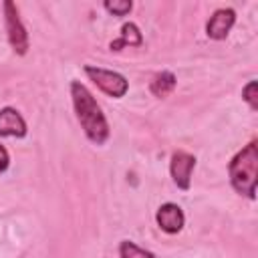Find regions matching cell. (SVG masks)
<instances>
[{"mask_svg":"<svg viewBox=\"0 0 258 258\" xmlns=\"http://www.w3.org/2000/svg\"><path fill=\"white\" fill-rule=\"evenodd\" d=\"M71 99H73L77 119L85 131L87 139L95 145H105L111 135V129H109L107 117L103 115L93 93L81 81H71Z\"/></svg>","mask_w":258,"mask_h":258,"instance_id":"6da1fadb","label":"cell"},{"mask_svg":"<svg viewBox=\"0 0 258 258\" xmlns=\"http://www.w3.org/2000/svg\"><path fill=\"white\" fill-rule=\"evenodd\" d=\"M228 173L236 194L248 200H256V181H258V141L256 139L244 145L230 159Z\"/></svg>","mask_w":258,"mask_h":258,"instance_id":"7a4b0ae2","label":"cell"},{"mask_svg":"<svg viewBox=\"0 0 258 258\" xmlns=\"http://www.w3.org/2000/svg\"><path fill=\"white\" fill-rule=\"evenodd\" d=\"M2 8H4V26H6L8 42H10L12 50L18 56H24L28 52V32H26V26L22 24V20H20L18 6L14 2L6 0L2 4Z\"/></svg>","mask_w":258,"mask_h":258,"instance_id":"3957f363","label":"cell"},{"mask_svg":"<svg viewBox=\"0 0 258 258\" xmlns=\"http://www.w3.org/2000/svg\"><path fill=\"white\" fill-rule=\"evenodd\" d=\"M85 75L109 97L113 99H121L125 97V93L129 91V83L121 73L103 69V67H95V64H85Z\"/></svg>","mask_w":258,"mask_h":258,"instance_id":"277c9868","label":"cell"},{"mask_svg":"<svg viewBox=\"0 0 258 258\" xmlns=\"http://www.w3.org/2000/svg\"><path fill=\"white\" fill-rule=\"evenodd\" d=\"M196 167V157L183 149H175L171 153V159H169V173H171V179L173 183L181 189V191H187L189 185H191V171Z\"/></svg>","mask_w":258,"mask_h":258,"instance_id":"5b68a950","label":"cell"},{"mask_svg":"<svg viewBox=\"0 0 258 258\" xmlns=\"http://www.w3.org/2000/svg\"><path fill=\"white\" fill-rule=\"evenodd\" d=\"M236 22L234 8H218L206 22V34L212 40H224Z\"/></svg>","mask_w":258,"mask_h":258,"instance_id":"8992f818","label":"cell"},{"mask_svg":"<svg viewBox=\"0 0 258 258\" xmlns=\"http://www.w3.org/2000/svg\"><path fill=\"white\" fill-rule=\"evenodd\" d=\"M155 222L159 226L161 232L165 234H177L181 232L183 224H185V216H183V210L173 204V202H167V204H161L155 212Z\"/></svg>","mask_w":258,"mask_h":258,"instance_id":"52a82bcc","label":"cell"},{"mask_svg":"<svg viewBox=\"0 0 258 258\" xmlns=\"http://www.w3.org/2000/svg\"><path fill=\"white\" fill-rule=\"evenodd\" d=\"M28 133L24 117L14 107L0 109V137H24Z\"/></svg>","mask_w":258,"mask_h":258,"instance_id":"ba28073f","label":"cell"},{"mask_svg":"<svg viewBox=\"0 0 258 258\" xmlns=\"http://www.w3.org/2000/svg\"><path fill=\"white\" fill-rule=\"evenodd\" d=\"M175 83H177V81H175V75H173L171 71H161V73L153 75V79H151V83H149V91H151V95L163 99V97H167L169 93H173Z\"/></svg>","mask_w":258,"mask_h":258,"instance_id":"9c48e42d","label":"cell"},{"mask_svg":"<svg viewBox=\"0 0 258 258\" xmlns=\"http://www.w3.org/2000/svg\"><path fill=\"white\" fill-rule=\"evenodd\" d=\"M127 44L129 46H141L143 44V36H141L135 22H125L121 26V36L117 40H113L109 46H111V50H119L121 46H127Z\"/></svg>","mask_w":258,"mask_h":258,"instance_id":"30bf717a","label":"cell"},{"mask_svg":"<svg viewBox=\"0 0 258 258\" xmlns=\"http://www.w3.org/2000/svg\"><path fill=\"white\" fill-rule=\"evenodd\" d=\"M119 258H155V254L145 250V248H141V246H137L131 240H123L119 244Z\"/></svg>","mask_w":258,"mask_h":258,"instance_id":"8fae6325","label":"cell"},{"mask_svg":"<svg viewBox=\"0 0 258 258\" xmlns=\"http://www.w3.org/2000/svg\"><path fill=\"white\" fill-rule=\"evenodd\" d=\"M103 8L113 16H127L133 10V2L131 0H113V2L107 0L103 2Z\"/></svg>","mask_w":258,"mask_h":258,"instance_id":"7c38bea8","label":"cell"},{"mask_svg":"<svg viewBox=\"0 0 258 258\" xmlns=\"http://www.w3.org/2000/svg\"><path fill=\"white\" fill-rule=\"evenodd\" d=\"M242 99L248 103V107L252 111H258V83L256 81L246 83V87L242 89Z\"/></svg>","mask_w":258,"mask_h":258,"instance_id":"4fadbf2b","label":"cell"},{"mask_svg":"<svg viewBox=\"0 0 258 258\" xmlns=\"http://www.w3.org/2000/svg\"><path fill=\"white\" fill-rule=\"evenodd\" d=\"M10 165V155H8V149L4 145H0V173H4Z\"/></svg>","mask_w":258,"mask_h":258,"instance_id":"5bb4252c","label":"cell"}]
</instances>
